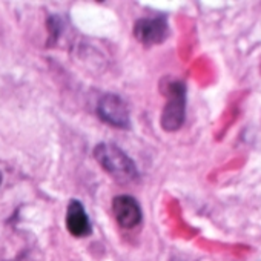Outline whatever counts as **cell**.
<instances>
[{"label": "cell", "instance_id": "obj_5", "mask_svg": "<svg viewBox=\"0 0 261 261\" xmlns=\"http://www.w3.org/2000/svg\"><path fill=\"white\" fill-rule=\"evenodd\" d=\"M112 212L117 223L124 229H133L142 221V209L136 198L118 195L112 200Z\"/></svg>", "mask_w": 261, "mask_h": 261}, {"label": "cell", "instance_id": "obj_7", "mask_svg": "<svg viewBox=\"0 0 261 261\" xmlns=\"http://www.w3.org/2000/svg\"><path fill=\"white\" fill-rule=\"evenodd\" d=\"M0 183H2V175H0Z\"/></svg>", "mask_w": 261, "mask_h": 261}, {"label": "cell", "instance_id": "obj_1", "mask_svg": "<svg viewBox=\"0 0 261 261\" xmlns=\"http://www.w3.org/2000/svg\"><path fill=\"white\" fill-rule=\"evenodd\" d=\"M94 157L97 163L120 183H129L139 178L136 163L114 143L97 145L94 149Z\"/></svg>", "mask_w": 261, "mask_h": 261}, {"label": "cell", "instance_id": "obj_6", "mask_svg": "<svg viewBox=\"0 0 261 261\" xmlns=\"http://www.w3.org/2000/svg\"><path fill=\"white\" fill-rule=\"evenodd\" d=\"M66 227L74 237H88L91 233V221L83 204L77 200H71L66 211Z\"/></svg>", "mask_w": 261, "mask_h": 261}, {"label": "cell", "instance_id": "obj_4", "mask_svg": "<svg viewBox=\"0 0 261 261\" xmlns=\"http://www.w3.org/2000/svg\"><path fill=\"white\" fill-rule=\"evenodd\" d=\"M134 36L143 45H159L169 36V25L165 17L139 19L134 25Z\"/></svg>", "mask_w": 261, "mask_h": 261}, {"label": "cell", "instance_id": "obj_3", "mask_svg": "<svg viewBox=\"0 0 261 261\" xmlns=\"http://www.w3.org/2000/svg\"><path fill=\"white\" fill-rule=\"evenodd\" d=\"M97 114L98 117L120 129H127L130 126V118H129V109L126 103L117 95V94H105L97 105Z\"/></svg>", "mask_w": 261, "mask_h": 261}, {"label": "cell", "instance_id": "obj_2", "mask_svg": "<svg viewBox=\"0 0 261 261\" xmlns=\"http://www.w3.org/2000/svg\"><path fill=\"white\" fill-rule=\"evenodd\" d=\"M166 106L162 114V127L165 130H177L185 121L186 88L180 80H172L166 86Z\"/></svg>", "mask_w": 261, "mask_h": 261}]
</instances>
